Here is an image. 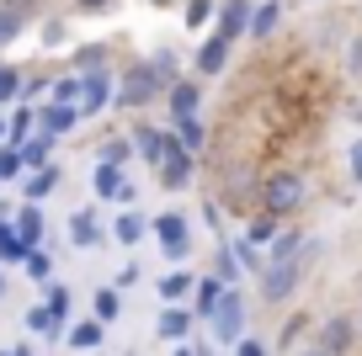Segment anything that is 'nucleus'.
<instances>
[{
  "instance_id": "f257e3e1",
  "label": "nucleus",
  "mask_w": 362,
  "mask_h": 356,
  "mask_svg": "<svg viewBox=\"0 0 362 356\" xmlns=\"http://www.w3.org/2000/svg\"><path fill=\"white\" fill-rule=\"evenodd\" d=\"M309 186L298 170H272V176H261V208L256 213H272V218H293L298 208H304Z\"/></svg>"
},
{
  "instance_id": "f03ea898",
  "label": "nucleus",
  "mask_w": 362,
  "mask_h": 356,
  "mask_svg": "<svg viewBox=\"0 0 362 356\" xmlns=\"http://www.w3.org/2000/svg\"><path fill=\"white\" fill-rule=\"evenodd\" d=\"M160 96H165V80L155 75V64H149V59H139V64H128L123 75H117V107L144 112V107H155Z\"/></svg>"
},
{
  "instance_id": "7ed1b4c3",
  "label": "nucleus",
  "mask_w": 362,
  "mask_h": 356,
  "mask_svg": "<svg viewBox=\"0 0 362 356\" xmlns=\"http://www.w3.org/2000/svg\"><path fill=\"white\" fill-rule=\"evenodd\" d=\"M149 234H155L160 256L176 261V266L192 256V218H187V213H160V218L149 223Z\"/></svg>"
},
{
  "instance_id": "20e7f679",
  "label": "nucleus",
  "mask_w": 362,
  "mask_h": 356,
  "mask_svg": "<svg viewBox=\"0 0 362 356\" xmlns=\"http://www.w3.org/2000/svg\"><path fill=\"white\" fill-rule=\"evenodd\" d=\"M357 335H362V324H357V314H325V319L315 324V345L325 356H351V345H357Z\"/></svg>"
},
{
  "instance_id": "39448f33",
  "label": "nucleus",
  "mask_w": 362,
  "mask_h": 356,
  "mask_svg": "<svg viewBox=\"0 0 362 356\" xmlns=\"http://www.w3.org/2000/svg\"><path fill=\"white\" fill-rule=\"evenodd\" d=\"M256 282H261V298L267 303H288L298 292V282H304V261H272Z\"/></svg>"
},
{
  "instance_id": "423d86ee",
  "label": "nucleus",
  "mask_w": 362,
  "mask_h": 356,
  "mask_svg": "<svg viewBox=\"0 0 362 356\" xmlns=\"http://www.w3.org/2000/svg\"><path fill=\"white\" fill-rule=\"evenodd\" d=\"M245 319H250V314H245V298L229 287L224 303H218V314L208 319V324H214V340H218V345H240V340H245Z\"/></svg>"
},
{
  "instance_id": "0eeeda50",
  "label": "nucleus",
  "mask_w": 362,
  "mask_h": 356,
  "mask_svg": "<svg viewBox=\"0 0 362 356\" xmlns=\"http://www.w3.org/2000/svg\"><path fill=\"white\" fill-rule=\"evenodd\" d=\"M128 138H134V155L144 160V165H160V160L170 155V144H176L170 123H165V128H160V123H139V128H134Z\"/></svg>"
},
{
  "instance_id": "6e6552de",
  "label": "nucleus",
  "mask_w": 362,
  "mask_h": 356,
  "mask_svg": "<svg viewBox=\"0 0 362 356\" xmlns=\"http://www.w3.org/2000/svg\"><path fill=\"white\" fill-rule=\"evenodd\" d=\"M250 16H256V6H250V0H218L214 32L224 37V43H240V37H250Z\"/></svg>"
},
{
  "instance_id": "1a4fd4ad",
  "label": "nucleus",
  "mask_w": 362,
  "mask_h": 356,
  "mask_svg": "<svg viewBox=\"0 0 362 356\" xmlns=\"http://www.w3.org/2000/svg\"><path fill=\"white\" fill-rule=\"evenodd\" d=\"M86 80V90H80V117H96V112L117 107V75H80Z\"/></svg>"
},
{
  "instance_id": "9d476101",
  "label": "nucleus",
  "mask_w": 362,
  "mask_h": 356,
  "mask_svg": "<svg viewBox=\"0 0 362 356\" xmlns=\"http://www.w3.org/2000/svg\"><path fill=\"white\" fill-rule=\"evenodd\" d=\"M197 107H203V80H187V75H181L176 85L165 90V112H170V123H187V117H197Z\"/></svg>"
},
{
  "instance_id": "9b49d317",
  "label": "nucleus",
  "mask_w": 362,
  "mask_h": 356,
  "mask_svg": "<svg viewBox=\"0 0 362 356\" xmlns=\"http://www.w3.org/2000/svg\"><path fill=\"white\" fill-rule=\"evenodd\" d=\"M229 48H235V43H224L218 32H208L203 43H197V54H192L197 80H214V75H224V69H229Z\"/></svg>"
},
{
  "instance_id": "f8f14e48",
  "label": "nucleus",
  "mask_w": 362,
  "mask_h": 356,
  "mask_svg": "<svg viewBox=\"0 0 362 356\" xmlns=\"http://www.w3.org/2000/svg\"><path fill=\"white\" fill-rule=\"evenodd\" d=\"M155 181H160L165 191H181V186H192V155H187L181 144H170V155H165V160L155 165Z\"/></svg>"
},
{
  "instance_id": "ddd939ff",
  "label": "nucleus",
  "mask_w": 362,
  "mask_h": 356,
  "mask_svg": "<svg viewBox=\"0 0 362 356\" xmlns=\"http://www.w3.org/2000/svg\"><path fill=\"white\" fill-rule=\"evenodd\" d=\"M90 181H96V197H102V202H123V208L134 202V181H128L123 165H96Z\"/></svg>"
},
{
  "instance_id": "4468645a",
  "label": "nucleus",
  "mask_w": 362,
  "mask_h": 356,
  "mask_svg": "<svg viewBox=\"0 0 362 356\" xmlns=\"http://www.w3.org/2000/svg\"><path fill=\"white\" fill-rule=\"evenodd\" d=\"M69 245H75V250H96V245H102V218H96L90 208L69 213Z\"/></svg>"
},
{
  "instance_id": "2eb2a0df",
  "label": "nucleus",
  "mask_w": 362,
  "mask_h": 356,
  "mask_svg": "<svg viewBox=\"0 0 362 356\" xmlns=\"http://www.w3.org/2000/svg\"><path fill=\"white\" fill-rule=\"evenodd\" d=\"M192 324H197V314L187 309V303H170V309L155 319V335H160V340H187V330H192Z\"/></svg>"
},
{
  "instance_id": "dca6fc26",
  "label": "nucleus",
  "mask_w": 362,
  "mask_h": 356,
  "mask_svg": "<svg viewBox=\"0 0 362 356\" xmlns=\"http://www.w3.org/2000/svg\"><path fill=\"white\" fill-rule=\"evenodd\" d=\"M75 123H80V107H54V101H37V128H43V134L64 138Z\"/></svg>"
},
{
  "instance_id": "f3484780",
  "label": "nucleus",
  "mask_w": 362,
  "mask_h": 356,
  "mask_svg": "<svg viewBox=\"0 0 362 356\" xmlns=\"http://www.w3.org/2000/svg\"><path fill=\"white\" fill-rule=\"evenodd\" d=\"M224 292H229V282L203 277V282H197V292H192V314H197V319H214L218 303H224Z\"/></svg>"
},
{
  "instance_id": "a211bd4d",
  "label": "nucleus",
  "mask_w": 362,
  "mask_h": 356,
  "mask_svg": "<svg viewBox=\"0 0 362 356\" xmlns=\"http://www.w3.org/2000/svg\"><path fill=\"white\" fill-rule=\"evenodd\" d=\"M54 144H59V138L37 128V134L22 144V165H27V170H48V165H54Z\"/></svg>"
},
{
  "instance_id": "6ab92c4d",
  "label": "nucleus",
  "mask_w": 362,
  "mask_h": 356,
  "mask_svg": "<svg viewBox=\"0 0 362 356\" xmlns=\"http://www.w3.org/2000/svg\"><path fill=\"white\" fill-rule=\"evenodd\" d=\"M192 292H197L192 271H165V277H160V303H165V309H170V303H187Z\"/></svg>"
},
{
  "instance_id": "aec40b11",
  "label": "nucleus",
  "mask_w": 362,
  "mask_h": 356,
  "mask_svg": "<svg viewBox=\"0 0 362 356\" xmlns=\"http://www.w3.org/2000/svg\"><path fill=\"white\" fill-rule=\"evenodd\" d=\"M229 202H240V208H250V202H256V208H261V181L250 176L245 165L229 170Z\"/></svg>"
},
{
  "instance_id": "412c9836",
  "label": "nucleus",
  "mask_w": 362,
  "mask_h": 356,
  "mask_svg": "<svg viewBox=\"0 0 362 356\" xmlns=\"http://www.w3.org/2000/svg\"><path fill=\"white\" fill-rule=\"evenodd\" d=\"M304 229H283L277 239H272V250H267V266L272 261H304Z\"/></svg>"
},
{
  "instance_id": "4be33fe9",
  "label": "nucleus",
  "mask_w": 362,
  "mask_h": 356,
  "mask_svg": "<svg viewBox=\"0 0 362 356\" xmlns=\"http://www.w3.org/2000/svg\"><path fill=\"white\" fill-rule=\"evenodd\" d=\"M277 27H283V0H261L256 16H250V37L261 43V37H272Z\"/></svg>"
},
{
  "instance_id": "5701e85b",
  "label": "nucleus",
  "mask_w": 362,
  "mask_h": 356,
  "mask_svg": "<svg viewBox=\"0 0 362 356\" xmlns=\"http://www.w3.org/2000/svg\"><path fill=\"white\" fill-rule=\"evenodd\" d=\"M16 239H22L27 250H37V239H43V208H37V202H27V208L16 213Z\"/></svg>"
},
{
  "instance_id": "b1692460",
  "label": "nucleus",
  "mask_w": 362,
  "mask_h": 356,
  "mask_svg": "<svg viewBox=\"0 0 362 356\" xmlns=\"http://www.w3.org/2000/svg\"><path fill=\"white\" fill-rule=\"evenodd\" d=\"M277 234H283V218H272V213H256V218L245 223V239L256 250H272V239H277Z\"/></svg>"
},
{
  "instance_id": "393cba45",
  "label": "nucleus",
  "mask_w": 362,
  "mask_h": 356,
  "mask_svg": "<svg viewBox=\"0 0 362 356\" xmlns=\"http://www.w3.org/2000/svg\"><path fill=\"white\" fill-rule=\"evenodd\" d=\"M90 319H102V324L123 319V292H117V287H96V298H90Z\"/></svg>"
},
{
  "instance_id": "a878e982",
  "label": "nucleus",
  "mask_w": 362,
  "mask_h": 356,
  "mask_svg": "<svg viewBox=\"0 0 362 356\" xmlns=\"http://www.w3.org/2000/svg\"><path fill=\"white\" fill-rule=\"evenodd\" d=\"M102 335H107V324H102V319H80V324H69L64 340L75 345V351H96V345H102Z\"/></svg>"
},
{
  "instance_id": "bb28decb",
  "label": "nucleus",
  "mask_w": 362,
  "mask_h": 356,
  "mask_svg": "<svg viewBox=\"0 0 362 356\" xmlns=\"http://www.w3.org/2000/svg\"><path fill=\"white\" fill-rule=\"evenodd\" d=\"M144 234H149V223L139 218L134 208H123V213H117V223H112V239H117V245H139Z\"/></svg>"
},
{
  "instance_id": "cd10ccee",
  "label": "nucleus",
  "mask_w": 362,
  "mask_h": 356,
  "mask_svg": "<svg viewBox=\"0 0 362 356\" xmlns=\"http://www.w3.org/2000/svg\"><path fill=\"white\" fill-rule=\"evenodd\" d=\"M27 256H33V250L16 239V223L0 218V261H6V266H11V261H16V266H27Z\"/></svg>"
},
{
  "instance_id": "c85d7f7f",
  "label": "nucleus",
  "mask_w": 362,
  "mask_h": 356,
  "mask_svg": "<svg viewBox=\"0 0 362 356\" xmlns=\"http://www.w3.org/2000/svg\"><path fill=\"white\" fill-rule=\"evenodd\" d=\"M170 134H176V144L187 149V155H197V149L208 144V128H203V117H187V123H170Z\"/></svg>"
},
{
  "instance_id": "c756f323",
  "label": "nucleus",
  "mask_w": 362,
  "mask_h": 356,
  "mask_svg": "<svg viewBox=\"0 0 362 356\" xmlns=\"http://www.w3.org/2000/svg\"><path fill=\"white\" fill-rule=\"evenodd\" d=\"M59 181H64V170H59V165H48V170H33V176H27V202H43L48 197V191H54L59 186Z\"/></svg>"
},
{
  "instance_id": "7c9ffc66",
  "label": "nucleus",
  "mask_w": 362,
  "mask_h": 356,
  "mask_svg": "<svg viewBox=\"0 0 362 356\" xmlns=\"http://www.w3.org/2000/svg\"><path fill=\"white\" fill-rule=\"evenodd\" d=\"M229 250H235L240 271H256V277H261V271H267V250H256V245H250V239H245V234H240V239H229Z\"/></svg>"
},
{
  "instance_id": "2f4dec72",
  "label": "nucleus",
  "mask_w": 362,
  "mask_h": 356,
  "mask_svg": "<svg viewBox=\"0 0 362 356\" xmlns=\"http://www.w3.org/2000/svg\"><path fill=\"white\" fill-rule=\"evenodd\" d=\"M80 90H86V80H80V75H64V80H54L48 101H54V107H80Z\"/></svg>"
},
{
  "instance_id": "473e14b6",
  "label": "nucleus",
  "mask_w": 362,
  "mask_h": 356,
  "mask_svg": "<svg viewBox=\"0 0 362 356\" xmlns=\"http://www.w3.org/2000/svg\"><path fill=\"white\" fill-rule=\"evenodd\" d=\"M181 22L192 27V32H203L208 22H218V0H187V16Z\"/></svg>"
},
{
  "instance_id": "72a5a7b5",
  "label": "nucleus",
  "mask_w": 362,
  "mask_h": 356,
  "mask_svg": "<svg viewBox=\"0 0 362 356\" xmlns=\"http://www.w3.org/2000/svg\"><path fill=\"white\" fill-rule=\"evenodd\" d=\"M102 69H107V48L102 43H86L75 54V75H102Z\"/></svg>"
},
{
  "instance_id": "f704fd0d",
  "label": "nucleus",
  "mask_w": 362,
  "mask_h": 356,
  "mask_svg": "<svg viewBox=\"0 0 362 356\" xmlns=\"http://www.w3.org/2000/svg\"><path fill=\"white\" fill-rule=\"evenodd\" d=\"M128 160H134V138H107L102 155H96V165H123L128 170Z\"/></svg>"
},
{
  "instance_id": "c9c22d12",
  "label": "nucleus",
  "mask_w": 362,
  "mask_h": 356,
  "mask_svg": "<svg viewBox=\"0 0 362 356\" xmlns=\"http://www.w3.org/2000/svg\"><path fill=\"white\" fill-rule=\"evenodd\" d=\"M149 64H155V75L165 80V90H170V85H176V80H181V59L170 54V48H160V54L149 59Z\"/></svg>"
},
{
  "instance_id": "e433bc0d",
  "label": "nucleus",
  "mask_w": 362,
  "mask_h": 356,
  "mask_svg": "<svg viewBox=\"0 0 362 356\" xmlns=\"http://www.w3.org/2000/svg\"><path fill=\"white\" fill-rule=\"evenodd\" d=\"M16 96H27V80H22V69H0V107H6V101H16Z\"/></svg>"
},
{
  "instance_id": "4c0bfd02",
  "label": "nucleus",
  "mask_w": 362,
  "mask_h": 356,
  "mask_svg": "<svg viewBox=\"0 0 362 356\" xmlns=\"http://www.w3.org/2000/svg\"><path fill=\"white\" fill-rule=\"evenodd\" d=\"M43 303H48V314H54L59 324L69 319V287H59V282H48V298H43Z\"/></svg>"
},
{
  "instance_id": "58836bf2",
  "label": "nucleus",
  "mask_w": 362,
  "mask_h": 356,
  "mask_svg": "<svg viewBox=\"0 0 362 356\" xmlns=\"http://www.w3.org/2000/svg\"><path fill=\"white\" fill-rule=\"evenodd\" d=\"M214 277H218V282H229V287H235V277H240V261H235V250H229V245L218 250V261H214Z\"/></svg>"
},
{
  "instance_id": "ea45409f",
  "label": "nucleus",
  "mask_w": 362,
  "mask_h": 356,
  "mask_svg": "<svg viewBox=\"0 0 362 356\" xmlns=\"http://www.w3.org/2000/svg\"><path fill=\"white\" fill-rule=\"evenodd\" d=\"M22 149H11V144H6V149H0V181H16V176H22Z\"/></svg>"
},
{
  "instance_id": "a19ab883",
  "label": "nucleus",
  "mask_w": 362,
  "mask_h": 356,
  "mask_svg": "<svg viewBox=\"0 0 362 356\" xmlns=\"http://www.w3.org/2000/svg\"><path fill=\"white\" fill-rule=\"evenodd\" d=\"M22 27H27V16H16V11H6V6H0V48L11 43V37H22Z\"/></svg>"
},
{
  "instance_id": "79ce46f5",
  "label": "nucleus",
  "mask_w": 362,
  "mask_h": 356,
  "mask_svg": "<svg viewBox=\"0 0 362 356\" xmlns=\"http://www.w3.org/2000/svg\"><path fill=\"white\" fill-rule=\"evenodd\" d=\"M27 277H33V282H48V277H54V261H48L43 250H33V256H27Z\"/></svg>"
},
{
  "instance_id": "37998d69",
  "label": "nucleus",
  "mask_w": 362,
  "mask_h": 356,
  "mask_svg": "<svg viewBox=\"0 0 362 356\" xmlns=\"http://www.w3.org/2000/svg\"><path fill=\"white\" fill-rule=\"evenodd\" d=\"M346 75H351V80H362V32L346 43Z\"/></svg>"
},
{
  "instance_id": "c03bdc74",
  "label": "nucleus",
  "mask_w": 362,
  "mask_h": 356,
  "mask_svg": "<svg viewBox=\"0 0 362 356\" xmlns=\"http://www.w3.org/2000/svg\"><path fill=\"white\" fill-rule=\"evenodd\" d=\"M346 170H351V181L362 186V138H351V149H346Z\"/></svg>"
},
{
  "instance_id": "a18cd8bd",
  "label": "nucleus",
  "mask_w": 362,
  "mask_h": 356,
  "mask_svg": "<svg viewBox=\"0 0 362 356\" xmlns=\"http://www.w3.org/2000/svg\"><path fill=\"white\" fill-rule=\"evenodd\" d=\"M235 356H272V351H267V345L256 340V335H245V340L235 345Z\"/></svg>"
},
{
  "instance_id": "49530a36",
  "label": "nucleus",
  "mask_w": 362,
  "mask_h": 356,
  "mask_svg": "<svg viewBox=\"0 0 362 356\" xmlns=\"http://www.w3.org/2000/svg\"><path fill=\"white\" fill-rule=\"evenodd\" d=\"M43 43H64V22H48L43 27Z\"/></svg>"
},
{
  "instance_id": "de8ad7c7",
  "label": "nucleus",
  "mask_w": 362,
  "mask_h": 356,
  "mask_svg": "<svg viewBox=\"0 0 362 356\" xmlns=\"http://www.w3.org/2000/svg\"><path fill=\"white\" fill-rule=\"evenodd\" d=\"M134 282H139V266H123V271H117V292L134 287Z\"/></svg>"
},
{
  "instance_id": "09e8293b",
  "label": "nucleus",
  "mask_w": 362,
  "mask_h": 356,
  "mask_svg": "<svg viewBox=\"0 0 362 356\" xmlns=\"http://www.w3.org/2000/svg\"><path fill=\"white\" fill-rule=\"evenodd\" d=\"M80 11H107V6H112V0H75Z\"/></svg>"
},
{
  "instance_id": "8fccbe9b",
  "label": "nucleus",
  "mask_w": 362,
  "mask_h": 356,
  "mask_svg": "<svg viewBox=\"0 0 362 356\" xmlns=\"http://www.w3.org/2000/svg\"><path fill=\"white\" fill-rule=\"evenodd\" d=\"M11 144V117H0V149Z\"/></svg>"
},
{
  "instance_id": "3c124183",
  "label": "nucleus",
  "mask_w": 362,
  "mask_h": 356,
  "mask_svg": "<svg viewBox=\"0 0 362 356\" xmlns=\"http://www.w3.org/2000/svg\"><path fill=\"white\" fill-rule=\"evenodd\" d=\"M298 356H325V351H320V345H315V340H309V345H304V351H298Z\"/></svg>"
},
{
  "instance_id": "603ef678",
  "label": "nucleus",
  "mask_w": 362,
  "mask_h": 356,
  "mask_svg": "<svg viewBox=\"0 0 362 356\" xmlns=\"http://www.w3.org/2000/svg\"><path fill=\"white\" fill-rule=\"evenodd\" d=\"M11 356H33V345H16V351H11Z\"/></svg>"
},
{
  "instance_id": "864d4df0",
  "label": "nucleus",
  "mask_w": 362,
  "mask_h": 356,
  "mask_svg": "<svg viewBox=\"0 0 362 356\" xmlns=\"http://www.w3.org/2000/svg\"><path fill=\"white\" fill-rule=\"evenodd\" d=\"M149 6H176V0H149Z\"/></svg>"
},
{
  "instance_id": "5fc2aeb1",
  "label": "nucleus",
  "mask_w": 362,
  "mask_h": 356,
  "mask_svg": "<svg viewBox=\"0 0 362 356\" xmlns=\"http://www.w3.org/2000/svg\"><path fill=\"white\" fill-rule=\"evenodd\" d=\"M176 356H197V351H187V345H181V351H176Z\"/></svg>"
},
{
  "instance_id": "6e6d98bb",
  "label": "nucleus",
  "mask_w": 362,
  "mask_h": 356,
  "mask_svg": "<svg viewBox=\"0 0 362 356\" xmlns=\"http://www.w3.org/2000/svg\"><path fill=\"white\" fill-rule=\"evenodd\" d=\"M0 292H6V277H0Z\"/></svg>"
},
{
  "instance_id": "4d7b16f0",
  "label": "nucleus",
  "mask_w": 362,
  "mask_h": 356,
  "mask_svg": "<svg viewBox=\"0 0 362 356\" xmlns=\"http://www.w3.org/2000/svg\"><path fill=\"white\" fill-rule=\"evenodd\" d=\"M0 356H11V351H0Z\"/></svg>"
},
{
  "instance_id": "13d9d810",
  "label": "nucleus",
  "mask_w": 362,
  "mask_h": 356,
  "mask_svg": "<svg viewBox=\"0 0 362 356\" xmlns=\"http://www.w3.org/2000/svg\"><path fill=\"white\" fill-rule=\"evenodd\" d=\"M357 324H362V314H357Z\"/></svg>"
},
{
  "instance_id": "bf43d9fd",
  "label": "nucleus",
  "mask_w": 362,
  "mask_h": 356,
  "mask_svg": "<svg viewBox=\"0 0 362 356\" xmlns=\"http://www.w3.org/2000/svg\"><path fill=\"white\" fill-rule=\"evenodd\" d=\"M0 69H6V64H0Z\"/></svg>"
}]
</instances>
